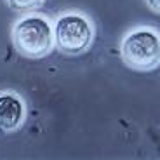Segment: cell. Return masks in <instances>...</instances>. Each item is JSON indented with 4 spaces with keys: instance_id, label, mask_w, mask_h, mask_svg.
I'll list each match as a JSON object with an SVG mask.
<instances>
[{
    "instance_id": "277c9868",
    "label": "cell",
    "mask_w": 160,
    "mask_h": 160,
    "mask_svg": "<svg viewBox=\"0 0 160 160\" xmlns=\"http://www.w3.org/2000/svg\"><path fill=\"white\" fill-rule=\"evenodd\" d=\"M23 104L16 96H11V94L0 96V129L2 131L16 129L23 120Z\"/></svg>"
},
{
    "instance_id": "7a4b0ae2",
    "label": "cell",
    "mask_w": 160,
    "mask_h": 160,
    "mask_svg": "<svg viewBox=\"0 0 160 160\" xmlns=\"http://www.w3.org/2000/svg\"><path fill=\"white\" fill-rule=\"evenodd\" d=\"M122 58L134 70H153L160 63V37L152 30L129 33L122 42Z\"/></svg>"
},
{
    "instance_id": "3957f363",
    "label": "cell",
    "mask_w": 160,
    "mask_h": 160,
    "mask_svg": "<svg viewBox=\"0 0 160 160\" xmlns=\"http://www.w3.org/2000/svg\"><path fill=\"white\" fill-rule=\"evenodd\" d=\"M92 40V28L89 21L80 14L61 16L54 28V42L59 51L66 54H80L89 47Z\"/></svg>"
},
{
    "instance_id": "8992f818",
    "label": "cell",
    "mask_w": 160,
    "mask_h": 160,
    "mask_svg": "<svg viewBox=\"0 0 160 160\" xmlns=\"http://www.w3.org/2000/svg\"><path fill=\"white\" fill-rule=\"evenodd\" d=\"M146 4H148V7L152 9L153 12L160 14V0H146Z\"/></svg>"
},
{
    "instance_id": "6da1fadb",
    "label": "cell",
    "mask_w": 160,
    "mask_h": 160,
    "mask_svg": "<svg viewBox=\"0 0 160 160\" xmlns=\"http://www.w3.org/2000/svg\"><path fill=\"white\" fill-rule=\"evenodd\" d=\"M12 40L23 56L44 58L52 49V28L44 18H24L12 30Z\"/></svg>"
},
{
    "instance_id": "5b68a950",
    "label": "cell",
    "mask_w": 160,
    "mask_h": 160,
    "mask_svg": "<svg viewBox=\"0 0 160 160\" xmlns=\"http://www.w3.org/2000/svg\"><path fill=\"white\" fill-rule=\"evenodd\" d=\"M7 2L11 7L18 9V11H32L42 4V0H7Z\"/></svg>"
}]
</instances>
